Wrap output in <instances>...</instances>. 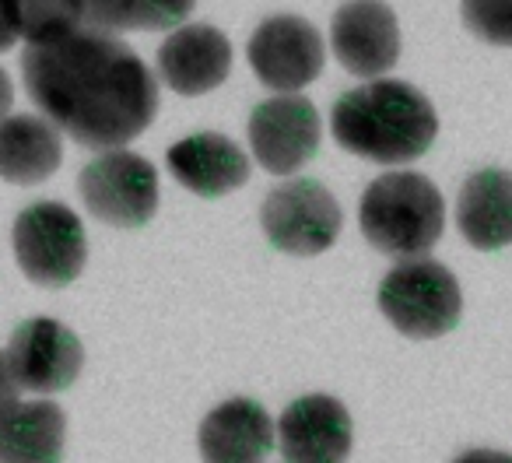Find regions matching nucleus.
Listing matches in <instances>:
<instances>
[{"label": "nucleus", "mask_w": 512, "mask_h": 463, "mask_svg": "<svg viewBox=\"0 0 512 463\" xmlns=\"http://www.w3.org/2000/svg\"><path fill=\"white\" fill-rule=\"evenodd\" d=\"M253 158L274 176H295L320 151V113L306 95H274L249 113L246 123Z\"/></svg>", "instance_id": "1a4fd4ad"}, {"label": "nucleus", "mask_w": 512, "mask_h": 463, "mask_svg": "<svg viewBox=\"0 0 512 463\" xmlns=\"http://www.w3.org/2000/svg\"><path fill=\"white\" fill-rule=\"evenodd\" d=\"M67 418L53 400H15L0 411V463H60Z\"/></svg>", "instance_id": "f3484780"}, {"label": "nucleus", "mask_w": 512, "mask_h": 463, "mask_svg": "<svg viewBox=\"0 0 512 463\" xmlns=\"http://www.w3.org/2000/svg\"><path fill=\"white\" fill-rule=\"evenodd\" d=\"M460 15L481 43L512 46V0H463Z\"/></svg>", "instance_id": "412c9836"}, {"label": "nucleus", "mask_w": 512, "mask_h": 463, "mask_svg": "<svg viewBox=\"0 0 512 463\" xmlns=\"http://www.w3.org/2000/svg\"><path fill=\"white\" fill-rule=\"evenodd\" d=\"M334 57L355 78L386 74L400 57V25L390 4L383 0H348L330 22Z\"/></svg>", "instance_id": "9b49d317"}, {"label": "nucleus", "mask_w": 512, "mask_h": 463, "mask_svg": "<svg viewBox=\"0 0 512 463\" xmlns=\"http://www.w3.org/2000/svg\"><path fill=\"white\" fill-rule=\"evenodd\" d=\"M29 99L43 116L92 151H116L148 130L158 113V81L113 32L81 29L22 57Z\"/></svg>", "instance_id": "f257e3e1"}, {"label": "nucleus", "mask_w": 512, "mask_h": 463, "mask_svg": "<svg viewBox=\"0 0 512 463\" xmlns=\"http://www.w3.org/2000/svg\"><path fill=\"white\" fill-rule=\"evenodd\" d=\"M18 39L43 46L85 25V0H4Z\"/></svg>", "instance_id": "aec40b11"}, {"label": "nucleus", "mask_w": 512, "mask_h": 463, "mask_svg": "<svg viewBox=\"0 0 512 463\" xmlns=\"http://www.w3.org/2000/svg\"><path fill=\"white\" fill-rule=\"evenodd\" d=\"M85 207L116 228H141L158 211V172L134 151H102L78 176Z\"/></svg>", "instance_id": "0eeeda50"}, {"label": "nucleus", "mask_w": 512, "mask_h": 463, "mask_svg": "<svg viewBox=\"0 0 512 463\" xmlns=\"http://www.w3.org/2000/svg\"><path fill=\"white\" fill-rule=\"evenodd\" d=\"M358 225L369 246H376L386 257H425L442 239L446 200L439 186L418 172H386L362 193Z\"/></svg>", "instance_id": "7ed1b4c3"}, {"label": "nucleus", "mask_w": 512, "mask_h": 463, "mask_svg": "<svg viewBox=\"0 0 512 463\" xmlns=\"http://www.w3.org/2000/svg\"><path fill=\"white\" fill-rule=\"evenodd\" d=\"M379 309L411 341H435L456 330L463 316V292L453 271L428 257L400 260L379 281Z\"/></svg>", "instance_id": "20e7f679"}, {"label": "nucleus", "mask_w": 512, "mask_h": 463, "mask_svg": "<svg viewBox=\"0 0 512 463\" xmlns=\"http://www.w3.org/2000/svg\"><path fill=\"white\" fill-rule=\"evenodd\" d=\"M453 463H512V453H502V449H467Z\"/></svg>", "instance_id": "5701e85b"}, {"label": "nucleus", "mask_w": 512, "mask_h": 463, "mask_svg": "<svg viewBox=\"0 0 512 463\" xmlns=\"http://www.w3.org/2000/svg\"><path fill=\"white\" fill-rule=\"evenodd\" d=\"M456 225L474 250L495 253L512 246V172L481 169L460 186Z\"/></svg>", "instance_id": "dca6fc26"}, {"label": "nucleus", "mask_w": 512, "mask_h": 463, "mask_svg": "<svg viewBox=\"0 0 512 463\" xmlns=\"http://www.w3.org/2000/svg\"><path fill=\"white\" fill-rule=\"evenodd\" d=\"M15 257L32 285L67 288L85 271V225L71 207L57 200L29 204L15 218Z\"/></svg>", "instance_id": "39448f33"}, {"label": "nucleus", "mask_w": 512, "mask_h": 463, "mask_svg": "<svg viewBox=\"0 0 512 463\" xmlns=\"http://www.w3.org/2000/svg\"><path fill=\"white\" fill-rule=\"evenodd\" d=\"M64 162L60 130L43 116H8L0 123V179L15 186L46 183Z\"/></svg>", "instance_id": "a211bd4d"}, {"label": "nucleus", "mask_w": 512, "mask_h": 463, "mask_svg": "<svg viewBox=\"0 0 512 463\" xmlns=\"http://www.w3.org/2000/svg\"><path fill=\"white\" fill-rule=\"evenodd\" d=\"M355 428L330 393H306L278 421V446L288 463H348Z\"/></svg>", "instance_id": "f8f14e48"}, {"label": "nucleus", "mask_w": 512, "mask_h": 463, "mask_svg": "<svg viewBox=\"0 0 512 463\" xmlns=\"http://www.w3.org/2000/svg\"><path fill=\"white\" fill-rule=\"evenodd\" d=\"M169 172L197 197H225L246 186L249 155L225 134H193L169 148Z\"/></svg>", "instance_id": "2eb2a0df"}, {"label": "nucleus", "mask_w": 512, "mask_h": 463, "mask_svg": "<svg viewBox=\"0 0 512 463\" xmlns=\"http://www.w3.org/2000/svg\"><path fill=\"white\" fill-rule=\"evenodd\" d=\"M11 106H15V85H11L8 71H4V67H0V123L8 120Z\"/></svg>", "instance_id": "393cba45"}, {"label": "nucleus", "mask_w": 512, "mask_h": 463, "mask_svg": "<svg viewBox=\"0 0 512 463\" xmlns=\"http://www.w3.org/2000/svg\"><path fill=\"white\" fill-rule=\"evenodd\" d=\"M4 355H8L15 383L32 393L67 390V386H74V379L81 376V365H85L81 337L64 323L50 320V316L25 320L11 334Z\"/></svg>", "instance_id": "9d476101"}, {"label": "nucleus", "mask_w": 512, "mask_h": 463, "mask_svg": "<svg viewBox=\"0 0 512 463\" xmlns=\"http://www.w3.org/2000/svg\"><path fill=\"white\" fill-rule=\"evenodd\" d=\"M278 425L256 404V400L235 397L218 404L200 421L197 446L204 463H264L274 449Z\"/></svg>", "instance_id": "4468645a"}, {"label": "nucleus", "mask_w": 512, "mask_h": 463, "mask_svg": "<svg viewBox=\"0 0 512 463\" xmlns=\"http://www.w3.org/2000/svg\"><path fill=\"white\" fill-rule=\"evenodd\" d=\"M18 390H22V386H18V383H15V376H11L8 355H0V411L15 404V400H18Z\"/></svg>", "instance_id": "4be33fe9"}, {"label": "nucleus", "mask_w": 512, "mask_h": 463, "mask_svg": "<svg viewBox=\"0 0 512 463\" xmlns=\"http://www.w3.org/2000/svg\"><path fill=\"white\" fill-rule=\"evenodd\" d=\"M15 43H18V32H15V25H11L8 4L0 0V53H8Z\"/></svg>", "instance_id": "b1692460"}, {"label": "nucleus", "mask_w": 512, "mask_h": 463, "mask_svg": "<svg viewBox=\"0 0 512 463\" xmlns=\"http://www.w3.org/2000/svg\"><path fill=\"white\" fill-rule=\"evenodd\" d=\"M246 57L260 85H267L271 92L292 95L320 78L327 46H323V36L313 22L299 15H274L256 25V32L249 36Z\"/></svg>", "instance_id": "6e6552de"}, {"label": "nucleus", "mask_w": 512, "mask_h": 463, "mask_svg": "<svg viewBox=\"0 0 512 463\" xmlns=\"http://www.w3.org/2000/svg\"><path fill=\"white\" fill-rule=\"evenodd\" d=\"M197 0H85V25L102 32L179 29Z\"/></svg>", "instance_id": "6ab92c4d"}, {"label": "nucleus", "mask_w": 512, "mask_h": 463, "mask_svg": "<svg viewBox=\"0 0 512 463\" xmlns=\"http://www.w3.org/2000/svg\"><path fill=\"white\" fill-rule=\"evenodd\" d=\"M232 71V43L214 25H179L158 46V74L179 95L214 92Z\"/></svg>", "instance_id": "ddd939ff"}, {"label": "nucleus", "mask_w": 512, "mask_h": 463, "mask_svg": "<svg viewBox=\"0 0 512 463\" xmlns=\"http://www.w3.org/2000/svg\"><path fill=\"white\" fill-rule=\"evenodd\" d=\"M260 225L274 250L288 253V257H316L337 243L344 214L337 197L323 183L288 179L264 197Z\"/></svg>", "instance_id": "423d86ee"}, {"label": "nucleus", "mask_w": 512, "mask_h": 463, "mask_svg": "<svg viewBox=\"0 0 512 463\" xmlns=\"http://www.w3.org/2000/svg\"><path fill=\"white\" fill-rule=\"evenodd\" d=\"M334 137L344 151L376 165H407L439 137L435 106L407 81L376 78L334 102Z\"/></svg>", "instance_id": "f03ea898"}]
</instances>
